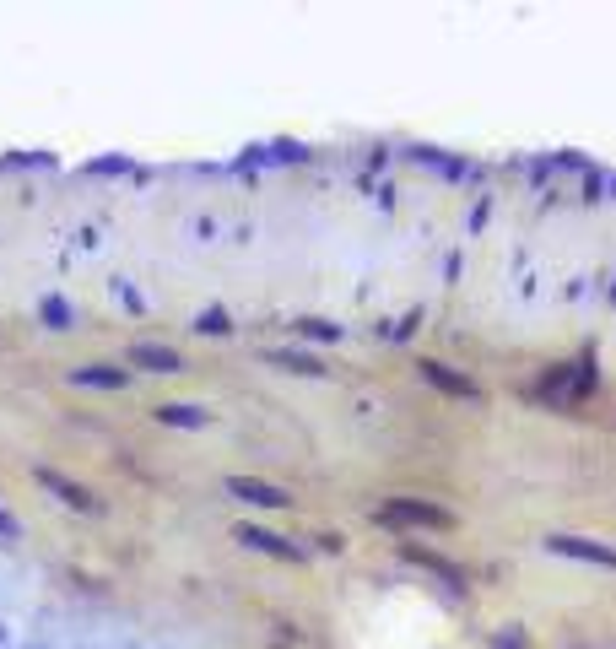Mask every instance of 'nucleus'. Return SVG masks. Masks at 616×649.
<instances>
[{"label":"nucleus","mask_w":616,"mask_h":649,"mask_svg":"<svg viewBox=\"0 0 616 649\" xmlns=\"http://www.w3.org/2000/svg\"><path fill=\"white\" fill-rule=\"evenodd\" d=\"M195 330H200V336H227L233 320H227L222 309H206V314H195Z\"/></svg>","instance_id":"13"},{"label":"nucleus","mask_w":616,"mask_h":649,"mask_svg":"<svg viewBox=\"0 0 616 649\" xmlns=\"http://www.w3.org/2000/svg\"><path fill=\"white\" fill-rule=\"evenodd\" d=\"M157 422H168V428H206V412L200 406H184V401H168V406H157Z\"/></svg>","instance_id":"9"},{"label":"nucleus","mask_w":616,"mask_h":649,"mask_svg":"<svg viewBox=\"0 0 616 649\" xmlns=\"http://www.w3.org/2000/svg\"><path fill=\"white\" fill-rule=\"evenodd\" d=\"M130 363L146 368V374H179L184 357L173 347H163V341H136V347H130Z\"/></svg>","instance_id":"7"},{"label":"nucleus","mask_w":616,"mask_h":649,"mask_svg":"<svg viewBox=\"0 0 616 649\" xmlns=\"http://www.w3.org/2000/svg\"><path fill=\"white\" fill-rule=\"evenodd\" d=\"M17 536H22L17 514H6V509H0V541H17Z\"/></svg>","instance_id":"15"},{"label":"nucleus","mask_w":616,"mask_h":649,"mask_svg":"<svg viewBox=\"0 0 616 649\" xmlns=\"http://www.w3.org/2000/svg\"><path fill=\"white\" fill-rule=\"evenodd\" d=\"M233 541H244V547L265 552V558H287V563H303V547L276 531H260V525H233Z\"/></svg>","instance_id":"4"},{"label":"nucleus","mask_w":616,"mask_h":649,"mask_svg":"<svg viewBox=\"0 0 616 649\" xmlns=\"http://www.w3.org/2000/svg\"><path fill=\"white\" fill-rule=\"evenodd\" d=\"M422 379H427V384H438L444 395H460V401H481V390H476V384L465 379V374H449L444 363H422Z\"/></svg>","instance_id":"8"},{"label":"nucleus","mask_w":616,"mask_h":649,"mask_svg":"<svg viewBox=\"0 0 616 649\" xmlns=\"http://www.w3.org/2000/svg\"><path fill=\"white\" fill-rule=\"evenodd\" d=\"M65 379H71L76 390H125V384H130V374H125V368H114V363H82V368H71Z\"/></svg>","instance_id":"6"},{"label":"nucleus","mask_w":616,"mask_h":649,"mask_svg":"<svg viewBox=\"0 0 616 649\" xmlns=\"http://www.w3.org/2000/svg\"><path fill=\"white\" fill-rule=\"evenodd\" d=\"M227 498L249 503V509H292L287 487H271V482H260V476H227Z\"/></svg>","instance_id":"3"},{"label":"nucleus","mask_w":616,"mask_h":649,"mask_svg":"<svg viewBox=\"0 0 616 649\" xmlns=\"http://www.w3.org/2000/svg\"><path fill=\"white\" fill-rule=\"evenodd\" d=\"M379 525H411V531H454V514L438 509V503H422V498H390L379 514H373Z\"/></svg>","instance_id":"1"},{"label":"nucleus","mask_w":616,"mask_h":649,"mask_svg":"<svg viewBox=\"0 0 616 649\" xmlns=\"http://www.w3.org/2000/svg\"><path fill=\"white\" fill-rule=\"evenodd\" d=\"M265 363L271 368H287V374H325V363H319V357H308V352H265Z\"/></svg>","instance_id":"10"},{"label":"nucleus","mask_w":616,"mask_h":649,"mask_svg":"<svg viewBox=\"0 0 616 649\" xmlns=\"http://www.w3.org/2000/svg\"><path fill=\"white\" fill-rule=\"evenodd\" d=\"M33 482L44 487L49 498H60L65 509H76V514H103V498L92 493V487H82V482H71V476H60V471L38 466V471H33Z\"/></svg>","instance_id":"2"},{"label":"nucleus","mask_w":616,"mask_h":649,"mask_svg":"<svg viewBox=\"0 0 616 649\" xmlns=\"http://www.w3.org/2000/svg\"><path fill=\"white\" fill-rule=\"evenodd\" d=\"M298 336H308V341H341V325H325V320H303V325H298Z\"/></svg>","instance_id":"14"},{"label":"nucleus","mask_w":616,"mask_h":649,"mask_svg":"<svg viewBox=\"0 0 616 649\" xmlns=\"http://www.w3.org/2000/svg\"><path fill=\"white\" fill-rule=\"evenodd\" d=\"M546 552H562V558L616 568V547H606V541H589V536H546Z\"/></svg>","instance_id":"5"},{"label":"nucleus","mask_w":616,"mask_h":649,"mask_svg":"<svg viewBox=\"0 0 616 649\" xmlns=\"http://www.w3.org/2000/svg\"><path fill=\"white\" fill-rule=\"evenodd\" d=\"M38 320H44V330H71L76 309L65 298H44V303H38Z\"/></svg>","instance_id":"11"},{"label":"nucleus","mask_w":616,"mask_h":649,"mask_svg":"<svg viewBox=\"0 0 616 649\" xmlns=\"http://www.w3.org/2000/svg\"><path fill=\"white\" fill-rule=\"evenodd\" d=\"M406 558H411V563H422V568H433V574H444L449 585H460V568H454V563H444V558H433V552H422V547H406Z\"/></svg>","instance_id":"12"}]
</instances>
